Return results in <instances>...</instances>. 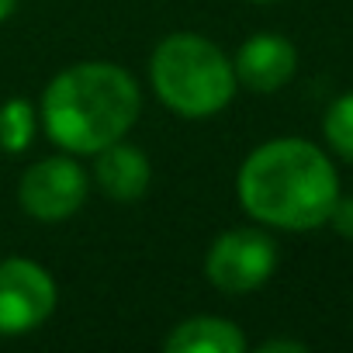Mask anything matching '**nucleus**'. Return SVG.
<instances>
[{"label":"nucleus","mask_w":353,"mask_h":353,"mask_svg":"<svg viewBox=\"0 0 353 353\" xmlns=\"http://www.w3.org/2000/svg\"><path fill=\"white\" fill-rule=\"evenodd\" d=\"M232 70L243 87H250L256 94H274V90L288 87L291 77L298 73V49L291 39H284L277 32H256L239 46Z\"/></svg>","instance_id":"7"},{"label":"nucleus","mask_w":353,"mask_h":353,"mask_svg":"<svg viewBox=\"0 0 353 353\" xmlns=\"http://www.w3.org/2000/svg\"><path fill=\"white\" fill-rule=\"evenodd\" d=\"M325 225H332L339 236L353 239V198H336V205H332Z\"/></svg>","instance_id":"12"},{"label":"nucleus","mask_w":353,"mask_h":353,"mask_svg":"<svg viewBox=\"0 0 353 353\" xmlns=\"http://www.w3.org/2000/svg\"><path fill=\"white\" fill-rule=\"evenodd\" d=\"M322 132H325V142L332 145V152L353 163V94H343L329 104V111L322 118Z\"/></svg>","instance_id":"11"},{"label":"nucleus","mask_w":353,"mask_h":353,"mask_svg":"<svg viewBox=\"0 0 353 353\" xmlns=\"http://www.w3.org/2000/svg\"><path fill=\"white\" fill-rule=\"evenodd\" d=\"M250 4H274V0H250Z\"/></svg>","instance_id":"15"},{"label":"nucleus","mask_w":353,"mask_h":353,"mask_svg":"<svg viewBox=\"0 0 353 353\" xmlns=\"http://www.w3.org/2000/svg\"><path fill=\"white\" fill-rule=\"evenodd\" d=\"M94 184L111 201H139L152 184L149 156L125 139L104 145L94 152Z\"/></svg>","instance_id":"8"},{"label":"nucleus","mask_w":353,"mask_h":353,"mask_svg":"<svg viewBox=\"0 0 353 353\" xmlns=\"http://www.w3.org/2000/svg\"><path fill=\"white\" fill-rule=\"evenodd\" d=\"M39 132V111L28 97H8L0 104V149L8 156L25 152L35 142Z\"/></svg>","instance_id":"10"},{"label":"nucleus","mask_w":353,"mask_h":353,"mask_svg":"<svg viewBox=\"0 0 353 353\" xmlns=\"http://www.w3.org/2000/svg\"><path fill=\"white\" fill-rule=\"evenodd\" d=\"M236 194L250 219L284 232H308L325 225L339 176L332 159L308 139H270L256 145L239 173Z\"/></svg>","instance_id":"1"},{"label":"nucleus","mask_w":353,"mask_h":353,"mask_svg":"<svg viewBox=\"0 0 353 353\" xmlns=\"http://www.w3.org/2000/svg\"><path fill=\"white\" fill-rule=\"evenodd\" d=\"M277 270V243L253 225L215 236L205 253V277L222 294H250L263 288Z\"/></svg>","instance_id":"5"},{"label":"nucleus","mask_w":353,"mask_h":353,"mask_svg":"<svg viewBox=\"0 0 353 353\" xmlns=\"http://www.w3.org/2000/svg\"><path fill=\"white\" fill-rule=\"evenodd\" d=\"M90 194V176L73 152L35 159L18 181V205L35 222L56 225L73 219Z\"/></svg>","instance_id":"4"},{"label":"nucleus","mask_w":353,"mask_h":353,"mask_svg":"<svg viewBox=\"0 0 353 353\" xmlns=\"http://www.w3.org/2000/svg\"><path fill=\"white\" fill-rule=\"evenodd\" d=\"M59 288L52 274L28 256L0 260V336H25L49 322Z\"/></svg>","instance_id":"6"},{"label":"nucleus","mask_w":353,"mask_h":353,"mask_svg":"<svg viewBox=\"0 0 353 353\" xmlns=\"http://www.w3.org/2000/svg\"><path fill=\"white\" fill-rule=\"evenodd\" d=\"M142 114V90L118 63H73L49 80L39 104L46 135L73 156H94L125 139Z\"/></svg>","instance_id":"2"},{"label":"nucleus","mask_w":353,"mask_h":353,"mask_svg":"<svg viewBox=\"0 0 353 353\" xmlns=\"http://www.w3.org/2000/svg\"><path fill=\"white\" fill-rule=\"evenodd\" d=\"M308 346L301 339H267L260 343V353H305Z\"/></svg>","instance_id":"13"},{"label":"nucleus","mask_w":353,"mask_h":353,"mask_svg":"<svg viewBox=\"0 0 353 353\" xmlns=\"http://www.w3.org/2000/svg\"><path fill=\"white\" fill-rule=\"evenodd\" d=\"M18 11V0H0V21H8Z\"/></svg>","instance_id":"14"},{"label":"nucleus","mask_w":353,"mask_h":353,"mask_svg":"<svg viewBox=\"0 0 353 353\" xmlns=\"http://www.w3.org/2000/svg\"><path fill=\"white\" fill-rule=\"evenodd\" d=\"M149 83L181 118H212L225 111L239 87L232 59L198 32H173L152 49Z\"/></svg>","instance_id":"3"},{"label":"nucleus","mask_w":353,"mask_h":353,"mask_svg":"<svg viewBox=\"0 0 353 353\" xmlns=\"http://www.w3.org/2000/svg\"><path fill=\"white\" fill-rule=\"evenodd\" d=\"M166 353H243L246 332L222 315H191L163 339Z\"/></svg>","instance_id":"9"}]
</instances>
